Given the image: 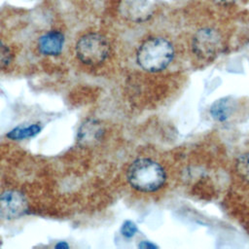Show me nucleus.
<instances>
[{
	"label": "nucleus",
	"mask_w": 249,
	"mask_h": 249,
	"mask_svg": "<svg viewBox=\"0 0 249 249\" xmlns=\"http://www.w3.org/2000/svg\"><path fill=\"white\" fill-rule=\"evenodd\" d=\"M126 178L134 190L141 193H154L164 185L166 173L158 161L149 158H140L130 163Z\"/></svg>",
	"instance_id": "f257e3e1"
},
{
	"label": "nucleus",
	"mask_w": 249,
	"mask_h": 249,
	"mask_svg": "<svg viewBox=\"0 0 249 249\" xmlns=\"http://www.w3.org/2000/svg\"><path fill=\"white\" fill-rule=\"evenodd\" d=\"M174 57V47L163 37H150L137 49L136 62L145 71L160 72L164 70Z\"/></svg>",
	"instance_id": "f03ea898"
},
{
	"label": "nucleus",
	"mask_w": 249,
	"mask_h": 249,
	"mask_svg": "<svg viewBox=\"0 0 249 249\" xmlns=\"http://www.w3.org/2000/svg\"><path fill=\"white\" fill-rule=\"evenodd\" d=\"M75 53L82 63L89 66L99 65L107 59L110 53V45L102 34L90 32L78 39Z\"/></svg>",
	"instance_id": "7ed1b4c3"
},
{
	"label": "nucleus",
	"mask_w": 249,
	"mask_h": 249,
	"mask_svg": "<svg viewBox=\"0 0 249 249\" xmlns=\"http://www.w3.org/2000/svg\"><path fill=\"white\" fill-rule=\"evenodd\" d=\"M224 45L221 33L212 27H203L196 32L192 41L195 55L200 60H212L222 51Z\"/></svg>",
	"instance_id": "20e7f679"
},
{
	"label": "nucleus",
	"mask_w": 249,
	"mask_h": 249,
	"mask_svg": "<svg viewBox=\"0 0 249 249\" xmlns=\"http://www.w3.org/2000/svg\"><path fill=\"white\" fill-rule=\"evenodd\" d=\"M28 208L25 195L18 190H6L0 195V217L3 219H18L27 213Z\"/></svg>",
	"instance_id": "39448f33"
},
{
	"label": "nucleus",
	"mask_w": 249,
	"mask_h": 249,
	"mask_svg": "<svg viewBox=\"0 0 249 249\" xmlns=\"http://www.w3.org/2000/svg\"><path fill=\"white\" fill-rule=\"evenodd\" d=\"M121 13L129 20L142 22L151 17L152 10L147 0H122Z\"/></svg>",
	"instance_id": "423d86ee"
},
{
	"label": "nucleus",
	"mask_w": 249,
	"mask_h": 249,
	"mask_svg": "<svg viewBox=\"0 0 249 249\" xmlns=\"http://www.w3.org/2000/svg\"><path fill=\"white\" fill-rule=\"evenodd\" d=\"M104 135L103 125L96 120H88L81 124L77 140L81 146L89 147L96 145Z\"/></svg>",
	"instance_id": "0eeeda50"
},
{
	"label": "nucleus",
	"mask_w": 249,
	"mask_h": 249,
	"mask_svg": "<svg viewBox=\"0 0 249 249\" xmlns=\"http://www.w3.org/2000/svg\"><path fill=\"white\" fill-rule=\"evenodd\" d=\"M64 42V35L60 31L50 30L38 39V49L42 54L56 56L62 52Z\"/></svg>",
	"instance_id": "6e6552de"
},
{
	"label": "nucleus",
	"mask_w": 249,
	"mask_h": 249,
	"mask_svg": "<svg viewBox=\"0 0 249 249\" xmlns=\"http://www.w3.org/2000/svg\"><path fill=\"white\" fill-rule=\"evenodd\" d=\"M233 108V100L230 97H225L215 101L212 104L210 108V114L214 120L218 122H225L232 115Z\"/></svg>",
	"instance_id": "1a4fd4ad"
},
{
	"label": "nucleus",
	"mask_w": 249,
	"mask_h": 249,
	"mask_svg": "<svg viewBox=\"0 0 249 249\" xmlns=\"http://www.w3.org/2000/svg\"><path fill=\"white\" fill-rule=\"evenodd\" d=\"M42 125L39 123L31 124L28 125H18L7 133V137L12 140H22L34 137L40 133Z\"/></svg>",
	"instance_id": "9d476101"
},
{
	"label": "nucleus",
	"mask_w": 249,
	"mask_h": 249,
	"mask_svg": "<svg viewBox=\"0 0 249 249\" xmlns=\"http://www.w3.org/2000/svg\"><path fill=\"white\" fill-rule=\"evenodd\" d=\"M237 174L245 181L249 182V152L241 154L235 162Z\"/></svg>",
	"instance_id": "9b49d317"
},
{
	"label": "nucleus",
	"mask_w": 249,
	"mask_h": 249,
	"mask_svg": "<svg viewBox=\"0 0 249 249\" xmlns=\"http://www.w3.org/2000/svg\"><path fill=\"white\" fill-rule=\"evenodd\" d=\"M13 60L11 49L2 41H0V70L6 69Z\"/></svg>",
	"instance_id": "f8f14e48"
},
{
	"label": "nucleus",
	"mask_w": 249,
	"mask_h": 249,
	"mask_svg": "<svg viewBox=\"0 0 249 249\" xmlns=\"http://www.w3.org/2000/svg\"><path fill=\"white\" fill-rule=\"evenodd\" d=\"M120 231H121V233L123 236H124L126 238H131L135 235L138 229H137V226L135 223H133L130 220H126L122 224Z\"/></svg>",
	"instance_id": "ddd939ff"
},
{
	"label": "nucleus",
	"mask_w": 249,
	"mask_h": 249,
	"mask_svg": "<svg viewBox=\"0 0 249 249\" xmlns=\"http://www.w3.org/2000/svg\"><path fill=\"white\" fill-rule=\"evenodd\" d=\"M138 247L141 249H154V248H157L158 246L149 240H142L138 244Z\"/></svg>",
	"instance_id": "4468645a"
},
{
	"label": "nucleus",
	"mask_w": 249,
	"mask_h": 249,
	"mask_svg": "<svg viewBox=\"0 0 249 249\" xmlns=\"http://www.w3.org/2000/svg\"><path fill=\"white\" fill-rule=\"evenodd\" d=\"M218 5L223 7H230L234 5L238 0H214Z\"/></svg>",
	"instance_id": "2eb2a0df"
},
{
	"label": "nucleus",
	"mask_w": 249,
	"mask_h": 249,
	"mask_svg": "<svg viewBox=\"0 0 249 249\" xmlns=\"http://www.w3.org/2000/svg\"><path fill=\"white\" fill-rule=\"evenodd\" d=\"M54 248L55 249H67V248H69V244L65 241H58L54 245Z\"/></svg>",
	"instance_id": "dca6fc26"
}]
</instances>
